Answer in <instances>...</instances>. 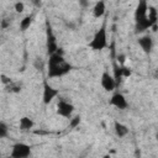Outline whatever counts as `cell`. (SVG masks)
Instances as JSON below:
<instances>
[{
  "instance_id": "6da1fadb",
  "label": "cell",
  "mask_w": 158,
  "mask_h": 158,
  "mask_svg": "<svg viewBox=\"0 0 158 158\" xmlns=\"http://www.w3.org/2000/svg\"><path fill=\"white\" fill-rule=\"evenodd\" d=\"M72 70V65L64 59L63 52L60 48L57 52L49 54V59L47 63V75L49 78H59L68 74Z\"/></svg>"
},
{
  "instance_id": "7a4b0ae2",
  "label": "cell",
  "mask_w": 158,
  "mask_h": 158,
  "mask_svg": "<svg viewBox=\"0 0 158 158\" xmlns=\"http://www.w3.org/2000/svg\"><path fill=\"white\" fill-rule=\"evenodd\" d=\"M147 12H148L147 0H138V4L135 10V30L137 33L144 32L146 30L152 27V23L147 17Z\"/></svg>"
},
{
  "instance_id": "3957f363",
  "label": "cell",
  "mask_w": 158,
  "mask_h": 158,
  "mask_svg": "<svg viewBox=\"0 0 158 158\" xmlns=\"http://www.w3.org/2000/svg\"><path fill=\"white\" fill-rule=\"evenodd\" d=\"M89 47L93 51H102L107 47V32L105 23L94 33L91 41L89 42Z\"/></svg>"
},
{
  "instance_id": "277c9868",
  "label": "cell",
  "mask_w": 158,
  "mask_h": 158,
  "mask_svg": "<svg viewBox=\"0 0 158 158\" xmlns=\"http://www.w3.org/2000/svg\"><path fill=\"white\" fill-rule=\"evenodd\" d=\"M31 154V146L23 142H17L12 146L10 156L12 158H27Z\"/></svg>"
},
{
  "instance_id": "5b68a950",
  "label": "cell",
  "mask_w": 158,
  "mask_h": 158,
  "mask_svg": "<svg viewBox=\"0 0 158 158\" xmlns=\"http://www.w3.org/2000/svg\"><path fill=\"white\" fill-rule=\"evenodd\" d=\"M59 94V89L53 88L47 80L43 81V93H42V100L44 105H48L57 95Z\"/></svg>"
},
{
  "instance_id": "8992f818",
  "label": "cell",
  "mask_w": 158,
  "mask_h": 158,
  "mask_svg": "<svg viewBox=\"0 0 158 158\" xmlns=\"http://www.w3.org/2000/svg\"><path fill=\"white\" fill-rule=\"evenodd\" d=\"M46 38H47V53L48 56L57 52L58 49V43H57V38L52 31V27L47 23V28H46Z\"/></svg>"
},
{
  "instance_id": "52a82bcc",
  "label": "cell",
  "mask_w": 158,
  "mask_h": 158,
  "mask_svg": "<svg viewBox=\"0 0 158 158\" xmlns=\"http://www.w3.org/2000/svg\"><path fill=\"white\" fill-rule=\"evenodd\" d=\"M74 112V106L73 104L65 101V100H59L57 104V114L62 117L69 118Z\"/></svg>"
},
{
  "instance_id": "ba28073f",
  "label": "cell",
  "mask_w": 158,
  "mask_h": 158,
  "mask_svg": "<svg viewBox=\"0 0 158 158\" xmlns=\"http://www.w3.org/2000/svg\"><path fill=\"white\" fill-rule=\"evenodd\" d=\"M100 83H101V86L104 88V90H106V91H112L115 89V86H116V80H115L114 75H111L106 70L101 74Z\"/></svg>"
},
{
  "instance_id": "9c48e42d",
  "label": "cell",
  "mask_w": 158,
  "mask_h": 158,
  "mask_svg": "<svg viewBox=\"0 0 158 158\" xmlns=\"http://www.w3.org/2000/svg\"><path fill=\"white\" fill-rule=\"evenodd\" d=\"M110 105H112L114 107H116V109H118V110H125V109L128 107V102H127L125 95L121 94V93H115V94L111 96V99H110Z\"/></svg>"
},
{
  "instance_id": "30bf717a",
  "label": "cell",
  "mask_w": 158,
  "mask_h": 158,
  "mask_svg": "<svg viewBox=\"0 0 158 158\" xmlns=\"http://www.w3.org/2000/svg\"><path fill=\"white\" fill-rule=\"evenodd\" d=\"M138 44H139V47L142 48V51L144 52V53H151L152 52V49H153V38L149 36V35H146V36H142V37H139L138 38Z\"/></svg>"
},
{
  "instance_id": "8fae6325",
  "label": "cell",
  "mask_w": 158,
  "mask_h": 158,
  "mask_svg": "<svg viewBox=\"0 0 158 158\" xmlns=\"http://www.w3.org/2000/svg\"><path fill=\"white\" fill-rule=\"evenodd\" d=\"M105 11H106V5H105V1L104 0H99L94 7H93V16L95 19H100L105 15Z\"/></svg>"
},
{
  "instance_id": "7c38bea8",
  "label": "cell",
  "mask_w": 158,
  "mask_h": 158,
  "mask_svg": "<svg viewBox=\"0 0 158 158\" xmlns=\"http://www.w3.org/2000/svg\"><path fill=\"white\" fill-rule=\"evenodd\" d=\"M114 130H115V133H116L120 138H122V137H125V136L128 135V127H127L126 125L118 122V121H115V122H114Z\"/></svg>"
},
{
  "instance_id": "4fadbf2b",
  "label": "cell",
  "mask_w": 158,
  "mask_h": 158,
  "mask_svg": "<svg viewBox=\"0 0 158 158\" xmlns=\"http://www.w3.org/2000/svg\"><path fill=\"white\" fill-rule=\"evenodd\" d=\"M147 17H148L149 22L152 23V28H153V31H156V28H157V19H158V15H157V10H156L154 6H148Z\"/></svg>"
},
{
  "instance_id": "5bb4252c",
  "label": "cell",
  "mask_w": 158,
  "mask_h": 158,
  "mask_svg": "<svg viewBox=\"0 0 158 158\" xmlns=\"http://www.w3.org/2000/svg\"><path fill=\"white\" fill-rule=\"evenodd\" d=\"M33 125H35V122L32 121V118H30L27 116L21 117L20 121H19V127H20L21 131H28L33 127Z\"/></svg>"
},
{
  "instance_id": "9a60e30c",
  "label": "cell",
  "mask_w": 158,
  "mask_h": 158,
  "mask_svg": "<svg viewBox=\"0 0 158 158\" xmlns=\"http://www.w3.org/2000/svg\"><path fill=\"white\" fill-rule=\"evenodd\" d=\"M32 21H33L32 15L25 16V17L20 21V30H21V31H26L27 28H30V26L32 25Z\"/></svg>"
},
{
  "instance_id": "2e32d148",
  "label": "cell",
  "mask_w": 158,
  "mask_h": 158,
  "mask_svg": "<svg viewBox=\"0 0 158 158\" xmlns=\"http://www.w3.org/2000/svg\"><path fill=\"white\" fill-rule=\"evenodd\" d=\"M80 121H81L80 116H74V117L70 120V122H69V127H70V128H75V127H78L79 123H80Z\"/></svg>"
},
{
  "instance_id": "e0dca14e",
  "label": "cell",
  "mask_w": 158,
  "mask_h": 158,
  "mask_svg": "<svg viewBox=\"0 0 158 158\" xmlns=\"http://www.w3.org/2000/svg\"><path fill=\"white\" fill-rule=\"evenodd\" d=\"M7 133H9V131H7V126H6L5 123L0 122V138H5V137H7Z\"/></svg>"
},
{
  "instance_id": "ac0fdd59",
  "label": "cell",
  "mask_w": 158,
  "mask_h": 158,
  "mask_svg": "<svg viewBox=\"0 0 158 158\" xmlns=\"http://www.w3.org/2000/svg\"><path fill=\"white\" fill-rule=\"evenodd\" d=\"M131 75V70L127 67H121V78H127Z\"/></svg>"
},
{
  "instance_id": "d6986e66",
  "label": "cell",
  "mask_w": 158,
  "mask_h": 158,
  "mask_svg": "<svg viewBox=\"0 0 158 158\" xmlns=\"http://www.w3.org/2000/svg\"><path fill=\"white\" fill-rule=\"evenodd\" d=\"M15 10H16V12H22V11L25 10L23 2H22V1H17V2L15 4Z\"/></svg>"
},
{
  "instance_id": "ffe728a7",
  "label": "cell",
  "mask_w": 158,
  "mask_h": 158,
  "mask_svg": "<svg viewBox=\"0 0 158 158\" xmlns=\"http://www.w3.org/2000/svg\"><path fill=\"white\" fill-rule=\"evenodd\" d=\"M0 78H1V81H2L4 84H6V85L11 83V79H10V78H7V77H6V75H4V74H1V75H0Z\"/></svg>"
},
{
  "instance_id": "44dd1931",
  "label": "cell",
  "mask_w": 158,
  "mask_h": 158,
  "mask_svg": "<svg viewBox=\"0 0 158 158\" xmlns=\"http://www.w3.org/2000/svg\"><path fill=\"white\" fill-rule=\"evenodd\" d=\"M79 4L83 6V7H86L89 5V1L88 0H79Z\"/></svg>"
},
{
  "instance_id": "7402d4cb",
  "label": "cell",
  "mask_w": 158,
  "mask_h": 158,
  "mask_svg": "<svg viewBox=\"0 0 158 158\" xmlns=\"http://www.w3.org/2000/svg\"><path fill=\"white\" fill-rule=\"evenodd\" d=\"M7 26H9V22H7V21H2V22H1V27H2V28H6Z\"/></svg>"
}]
</instances>
